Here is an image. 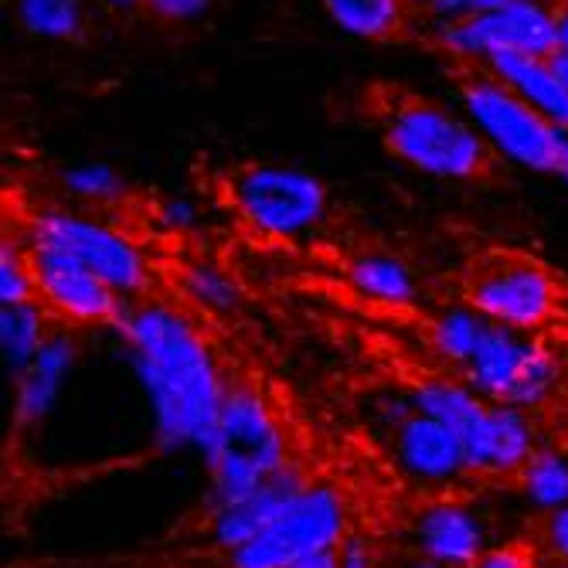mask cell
I'll return each mask as SVG.
<instances>
[{"instance_id":"8fae6325","label":"cell","mask_w":568,"mask_h":568,"mask_svg":"<svg viewBox=\"0 0 568 568\" xmlns=\"http://www.w3.org/2000/svg\"><path fill=\"white\" fill-rule=\"evenodd\" d=\"M31 248L34 266V290L38 303L55 317L62 327L89 331V327H116L126 314L130 300L120 296L106 280L85 270L82 263L69 260L51 248Z\"/></svg>"},{"instance_id":"4316f807","label":"cell","mask_w":568,"mask_h":568,"mask_svg":"<svg viewBox=\"0 0 568 568\" xmlns=\"http://www.w3.org/2000/svg\"><path fill=\"white\" fill-rule=\"evenodd\" d=\"M456 568H545V561H541V551L531 541V535L521 531L507 541L487 545L480 555H474L470 561H463Z\"/></svg>"},{"instance_id":"7402d4cb","label":"cell","mask_w":568,"mask_h":568,"mask_svg":"<svg viewBox=\"0 0 568 568\" xmlns=\"http://www.w3.org/2000/svg\"><path fill=\"white\" fill-rule=\"evenodd\" d=\"M484 331H487V321L477 314V310L463 306V303H453V306L439 310V314L426 324L429 347L453 372H459L474 357Z\"/></svg>"},{"instance_id":"e575fe53","label":"cell","mask_w":568,"mask_h":568,"mask_svg":"<svg viewBox=\"0 0 568 568\" xmlns=\"http://www.w3.org/2000/svg\"><path fill=\"white\" fill-rule=\"evenodd\" d=\"M375 568H398V565H392V561H388V555H385V558H382V561H378Z\"/></svg>"},{"instance_id":"4dcf8cb0","label":"cell","mask_w":568,"mask_h":568,"mask_svg":"<svg viewBox=\"0 0 568 568\" xmlns=\"http://www.w3.org/2000/svg\"><path fill=\"white\" fill-rule=\"evenodd\" d=\"M555 8H558V44H555V51L568 55V0H555Z\"/></svg>"},{"instance_id":"ba28073f","label":"cell","mask_w":568,"mask_h":568,"mask_svg":"<svg viewBox=\"0 0 568 568\" xmlns=\"http://www.w3.org/2000/svg\"><path fill=\"white\" fill-rule=\"evenodd\" d=\"M351 531H357V518L344 487L310 480L260 535L219 555V568H290L334 551Z\"/></svg>"},{"instance_id":"5bb4252c","label":"cell","mask_w":568,"mask_h":568,"mask_svg":"<svg viewBox=\"0 0 568 568\" xmlns=\"http://www.w3.org/2000/svg\"><path fill=\"white\" fill-rule=\"evenodd\" d=\"M484 69H490L507 89L518 92L548 123L568 133V85L558 75L551 55H500Z\"/></svg>"},{"instance_id":"44dd1931","label":"cell","mask_w":568,"mask_h":568,"mask_svg":"<svg viewBox=\"0 0 568 568\" xmlns=\"http://www.w3.org/2000/svg\"><path fill=\"white\" fill-rule=\"evenodd\" d=\"M59 327L62 324L51 317L38 300L0 306V344H4L8 365L14 372H24L34 361V354L44 347V341Z\"/></svg>"},{"instance_id":"836d02e7","label":"cell","mask_w":568,"mask_h":568,"mask_svg":"<svg viewBox=\"0 0 568 568\" xmlns=\"http://www.w3.org/2000/svg\"><path fill=\"white\" fill-rule=\"evenodd\" d=\"M405 4H408L412 14H416V18L423 21V14H426V8H429V0H405Z\"/></svg>"},{"instance_id":"484cf974","label":"cell","mask_w":568,"mask_h":568,"mask_svg":"<svg viewBox=\"0 0 568 568\" xmlns=\"http://www.w3.org/2000/svg\"><path fill=\"white\" fill-rule=\"evenodd\" d=\"M150 222L158 225L164 235L187 239V235H197L204 225H209V215H204L197 197H191V194H168V197H161L150 209Z\"/></svg>"},{"instance_id":"3957f363","label":"cell","mask_w":568,"mask_h":568,"mask_svg":"<svg viewBox=\"0 0 568 568\" xmlns=\"http://www.w3.org/2000/svg\"><path fill=\"white\" fill-rule=\"evenodd\" d=\"M456 303L497 327L558 337L568 327V280L518 245H487L456 273Z\"/></svg>"},{"instance_id":"f546056e","label":"cell","mask_w":568,"mask_h":568,"mask_svg":"<svg viewBox=\"0 0 568 568\" xmlns=\"http://www.w3.org/2000/svg\"><path fill=\"white\" fill-rule=\"evenodd\" d=\"M92 8L106 11L113 18H130V14L143 11V0H92Z\"/></svg>"},{"instance_id":"cb8c5ba5","label":"cell","mask_w":568,"mask_h":568,"mask_svg":"<svg viewBox=\"0 0 568 568\" xmlns=\"http://www.w3.org/2000/svg\"><path fill=\"white\" fill-rule=\"evenodd\" d=\"M31 300H38L31 248L21 239V232H14V239L4 235V245H0V306L31 303Z\"/></svg>"},{"instance_id":"7a4b0ae2","label":"cell","mask_w":568,"mask_h":568,"mask_svg":"<svg viewBox=\"0 0 568 568\" xmlns=\"http://www.w3.org/2000/svg\"><path fill=\"white\" fill-rule=\"evenodd\" d=\"M372 120L388 158L446 184H484L500 158L459 106L405 85L372 89Z\"/></svg>"},{"instance_id":"30bf717a","label":"cell","mask_w":568,"mask_h":568,"mask_svg":"<svg viewBox=\"0 0 568 568\" xmlns=\"http://www.w3.org/2000/svg\"><path fill=\"white\" fill-rule=\"evenodd\" d=\"M426 44L449 65H490L500 55H551L558 44L555 0H507L504 8L426 24Z\"/></svg>"},{"instance_id":"5b68a950","label":"cell","mask_w":568,"mask_h":568,"mask_svg":"<svg viewBox=\"0 0 568 568\" xmlns=\"http://www.w3.org/2000/svg\"><path fill=\"white\" fill-rule=\"evenodd\" d=\"M222 197L235 222L255 239L303 242L331 222V191L306 168L245 161L222 178Z\"/></svg>"},{"instance_id":"ffe728a7","label":"cell","mask_w":568,"mask_h":568,"mask_svg":"<svg viewBox=\"0 0 568 568\" xmlns=\"http://www.w3.org/2000/svg\"><path fill=\"white\" fill-rule=\"evenodd\" d=\"M59 187L79 209L102 212V215H116L130 201V184L123 181V174L102 161H82L65 168L59 174Z\"/></svg>"},{"instance_id":"52a82bcc","label":"cell","mask_w":568,"mask_h":568,"mask_svg":"<svg viewBox=\"0 0 568 568\" xmlns=\"http://www.w3.org/2000/svg\"><path fill=\"white\" fill-rule=\"evenodd\" d=\"M456 106L484 133L490 150L500 161L531 171V174H555L558 153L568 133L548 123L538 110L507 89L490 69L484 65H449Z\"/></svg>"},{"instance_id":"e0dca14e","label":"cell","mask_w":568,"mask_h":568,"mask_svg":"<svg viewBox=\"0 0 568 568\" xmlns=\"http://www.w3.org/2000/svg\"><path fill=\"white\" fill-rule=\"evenodd\" d=\"M324 14L331 18L334 28L357 41H398L419 18L408 11L405 0H321Z\"/></svg>"},{"instance_id":"4fadbf2b","label":"cell","mask_w":568,"mask_h":568,"mask_svg":"<svg viewBox=\"0 0 568 568\" xmlns=\"http://www.w3.org/2000/svg\"><path fill=\"white\" fill-rule=\"evenodd\" d=\"M412 551L433 558L443 568H456L480 555L490 541L484 531L480 514H474L456 497H429L408 518Z\"/></svg>"},{"instance_id":"6da1fadb","label":"cell","mask_w":568,"mask_h":568,"mask_svg":"<svg viewBox=\"0 0 568 568\" xmlns=\"http://www.w3.org/2000/svg\"><path fill=\"white\" fill-rule=\"evenodd\" d=\"M136 375L153 402L158 429L168 443L209 446L222 402L229 392V375L201 331L197 314L171 300H133L116 324Z\"/></svg>"},{"instance_id":"d6a6232c","label":"cell","mask_w":568,"mask_h":568,"mask_svg":"<svg viewBox=\"0 0 568 568\" xmlns=\"http://www.w3.org/2000/svg\"><path fill=\"white\" fill-rule=\"evenodd\" d=\"M555 178H561V181L568 184V136H565L561 153H558V171H555Z\"/></svg>"},{"instance_id":"1f68e13d","label":"cell","mask_w":568,"mask_h":568,"mask_svg":"<svg viewBox=\"0 0 568 568\" xmlns=\"http://www.w3.org/2000/svg\"><path fill=\"white\" fill-rule=\"evenodd\" d=\"M290 568H341V555L334 548V551H324V555H314V558H303V561H296Z\"/></svg>"},{"instance_id":"d4e9b609","label":"cell","mask_w":568,"mask_h":568,"mask_svg":"<svg viewBox=\"0 0 568 568\" xmlns=\"http://www.w3.org/2000/svg\"><path fill=\"white\" fill-rule=\"evenodd\" d=\"M525 531L538 545L545 568H568V504L545 507L525 525Z\"/></svg>"},{"instance_id":"83f0119b","label":"cell","mask_w":568,"mask_h":568,"mask_svg":"<svg viewBox=\"0 0 568 568\" xmlns=\"http://www.w3.org/2000/svg\"><path fill=\"white\" fill-rule=\"evenodd\" d=\"M212 8H215V0H143L140 14L168 28H184V24L204 21Z\"/></svg>"},{"instance_id":"2e32d148","label":"cell","mask_w":568,"mask_h":568,"mask_svg":"<svg viewBox=\"0 0 568 568\" xmlns=\"http://www.w3.org/2000/svg\"><path fill=\"white\" fill-rule=\"evenodd\" d=\"M344 276L357 296L382 306H412L419 300L416 270L395 252H382V248L354 252L344 263Z\"/></svg>"},{"instance_id":"9c48e42d","label":"cell","mask_w":568,"mask_h":568,"mask_svg":"<svg viewBox=\"0 0 568 568\" xmlns=\"http://www.w3.org/2000/svg\"><path fill=\"white\" fill-rule=\"evenodd\" d=\"M474 392L504 405H551L565 382V357L555 337H531L487 321L474 357L456 372Z\"/></svg>"},{"instance_id":"ac0fdd59","label":"cell","mask_w":568,"mask_h":568,"mask_svg":"<svg viewBox=\"0 0 568 568\" xmlns=\"http://www.w3.org/2000/svg\"><path fill=\"white\" fill-rule=\"evenodd\" d=\"M79 354V341L72 327H59L44 341V347L34 354V361L18 372V412L24 419L44 412V405L51 402V395L59 392L62 375L72 368V361Z\"/></svg>"},{"instance_id":"277c9868","label":"cell","mask_w":568,"mask_h":568,"mask_svg":"<svg viewBox=\"0 0 568 568\" xmlns=\"http://www.w3.org/2000/svg\"><path fill=\"white\" fill-rule=\"evenodd\" d=\"M21 239L82 263L130 303L153 296V260L116 215L89 212L79 204H38L21 222Z\"/></svg>"},{"instance_id":"7c38bea8","label":"cell","mask_w":568,"mask_h":568,"mask_svg":"<svg viewBox=\"0 0 568 568\" xmlns=\"http://www.w3.org/2000/svg\"><path fill=\"white\" fill-rule=\"evenodd\" d=\"M385 439L398 467L426 484H467V446L416 402L385 405Z\"/></svg>"},{"instance_id":"f1b7e54d","label":"cell","mask_w":568,"mask_h":568,"mask_svg":"<svg viewBox=\"0 0 568 568\" xmlns=\"http://www.w3.org/2000/svg\"><path fill=\"white\" fill-rule=\"evenodd\" d=\"M507 0H429V8L423 14L419 24H433V21H463V18H477L487 11L504 8Z\"/></svg>"},{"instance_id":"8992f818","label":"cell","mask_w":568,"mask_h":568,"mask_svg":"<svg viewBox=\"0 0 568 568\" xmlns=\"http://www.w3.org/2000/svg\"><path fill=\"white\" fill-rule=\"evenodd\" d=\"M204 453L212 463L219 507L252 497L286 467L290 446L260 385L229 378L222 416Z\"/></svg>"},{"instance_id":"9a60e30c","label":"cell","mask_w":568,"mask_h":568,"mask_svg":"<svg viewBox=\"0 0 568 568\" xmlns=\"http://www.w3.org/2000/svg\"><path fill=\"white\" fill-rule=\"evenodd\" d=\"M174 286L181 293V303L197 317H232L245 303L242 283L212 255L181 260L174 266Z\"/></svg>"},{"instance_id":"d6986e66","label":"cell","mask_w":568,"mask_h":568,"mask_svg":"<svg viewBox=\"0 0 568 568\" xmlns=\"http://www.w3.org/2000/svg\"><path fill=\"white\" fill-rule=\"evenodd\" d=\"M18 28L44 44H79L92 31V0H14Z\"/></svg>"},{"instance_id":"603a6c76","label":"cell","mask_w":568,"mask_h":568,"mask_svg":"<svg viewBox=\"0 0 568 568\" xmlns=\"http://www.w3.org/2000/svg\"><path fill=\"white\" fill-rule=\"evenodd\" d=\"M510 490L528 494L545 507L568 504V439L551 433L545 446L525 463V470L518 474Z\"/></svg>"}]
</instances>
